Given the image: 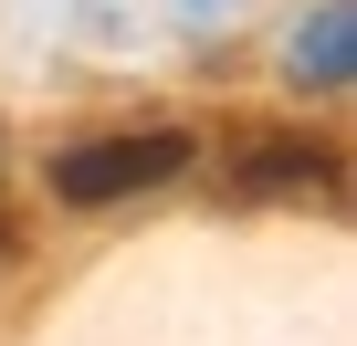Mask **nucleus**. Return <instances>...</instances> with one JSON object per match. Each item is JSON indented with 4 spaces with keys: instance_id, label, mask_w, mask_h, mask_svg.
Returning <instances> with one entry per match:
<instances>
[{
    "instance_id": "1",
    "label": "nucleus",
    "mask_w": 357,
    "mask_h": 346,
    "mask_svg": "<svg viewBox=\"0 0 357 346\" xmlns=\"http://www.w3.org/2000/svg\"><path fill=\"white\" fill-rule=\"evenodd\" d=\"M200 147L178 136V126H147V136H95V147H63L53 157V189L63 200H126V189H158L178 179Z\"/></svg>"
},
{
    "instance_id": "4",
    "label": "nucleus",
    "mask_w": 357,
    "mask_h": 346,
    "mask_svg": "<svg viewBox=\"0 0 357 346\" xmlns=\"http://www.w3.org/2000/svg\"><path fill=\"white\" fill-rule=\"evenodd\" d=\"M0 262H11V221H0Z\"/></svg>"
},
{
    "instance_id": "2",
    "label": "nucleus",
    "mask_w": 357,
    "mask_h": 346,
    "mask_svg": "<svg viewBox=\"0 0 357 346\" xmlns=\"http://www.w3.org/2000/svg\"><path fill=\"white\" fill-rule=\"evenodd\" d=\"M294 74L315 95H347L357 84V0H315V22L294 32Z\"/></svg>"
},
{
    "instance_id": "3",
    "label": "nucleus",
    "mask_w": 357,
    "mask_h": 346,
    "mask_svg": "<svg viewBox=\"0 0 357 346\" xmlns=\"http://www.w3.org/2000/svg\"><path fill=\"white\" fill-rule=\"evenodd\" d=\"M326 179H336V157L305 147V136H263L242 157V189H326Z\"/></svg>"
}]
</instances>
